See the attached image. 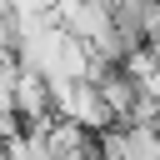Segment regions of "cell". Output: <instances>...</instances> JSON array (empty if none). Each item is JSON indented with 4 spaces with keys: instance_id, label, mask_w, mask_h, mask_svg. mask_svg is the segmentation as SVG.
I'll list each match as a JSON object with an SVG mask.
<instances>
[{
    "instance_id": "cell-1",
    "label": "cell",
    "mask_w": 160,
    "mask_h": 160,
    "mask_svg": "<svg viewBox=\"0 0 160 160\" xmlns=\"http://www.w3.org/2000/svg\"><path fill=\"white\" fill-rule=\"evenodd\" d=\"M55 110L60 115H70V120H80V125H90V130H105V125H115V115H110V105H105V90L95 85V80H55Z\"/></svg>"
}]
</instances>
